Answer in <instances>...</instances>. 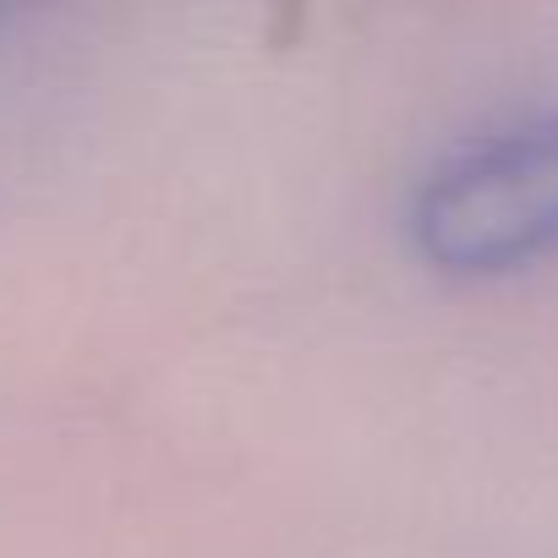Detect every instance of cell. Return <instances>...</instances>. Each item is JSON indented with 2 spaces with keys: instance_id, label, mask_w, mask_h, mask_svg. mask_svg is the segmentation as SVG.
I'll return each instance as SVG.
<instances>
[{
  "instance_id": "1",
  "label": "cell",
  "mask_w": 558,
  "mask_h": 558,
  "mask_svg": "<svg viewBox=\"0 0 558 558\" xmlns=\"http://www.w3.org/2000/svg\"><path fill=\"white\" fill-rule=\"evenodd\" d=\"M411 235L465 279L558 257V116L487 126L444 154L416 186Z\"/></svg>"
}]
</instances>
